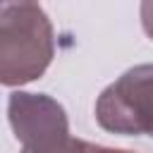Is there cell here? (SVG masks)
I'll return each mask as SVG.
<instances>
[{
  "instance_id": "cell-5",
  "label": "cell",
  "mask_w": 153,
  "mask_h": 153,
  "mask_svg": "<svg viewBox=\"0 0 153 153\" xmlns=\"http://www.w3.org/2000/svg\"><path fill=\"white\" fill-rule=\"evenodd\" d=\"M86 153H134V151H124V148H110V146H96V143H88V151Z\"/></svg>"
},
{
  "instance_id": "cell-3",
  "label": "cell",
  "mask_w": 153,
  "mask_h": 153,
  "mask_svg": "<svg viewBox=\"0 0 153 153\" xmlns=\"http://www.w3.org/2000/svg\"><path fill=\"white\" fill-rule=\"evenodd\" d=\"M96 122L112 134L153 136V65H136L103 88Z\"/></svg>"
},
{
  "instance_id": "cell-2",
  "label": "cell",
  "mask_w": 153,
  "mask_h": 153,
  "mask_svg": "<svg viewBox=\"0 0 153 153\" xmlns=\"http://www.w3.org/2000/svg\"><path fill=\"white\" fill-rule=\"evenodd\" d=\"M10 127L22 143V153H86L88 141L69 134L65 108L45 96L12 91L7 100Z\"/></svg>"
},
{
  "instance_id": "cell-4",
  "label": "cell",
  "mask_w": 153,
  "mask_h": 153,
  "mask_svg": "<svg viewBox=\"0 0 153 153\" xmlns=\"http://www.w3.org/2000/svg\"><path fill=\"white\" fill-rule=\"evenodd\" d=\"M139 14H141V26H143L146 36L153 41V0H141Z\"/></svg>"
},
{
  "instance_id": "cell-1",
  "label": "cell",
  "mask_w": 153,
  "mask_h": 153,
  "mask_svg": "<svg viewBox=\"0 0 153 153\" xmlns=\"http://www.w3.org/2000/svg\"><path fill=\"white\" fill-rule=\"evenodd\" d=\"M55 57V29L38 0H0V84L24 86Z\"/></svg>"
}]
</instances>
